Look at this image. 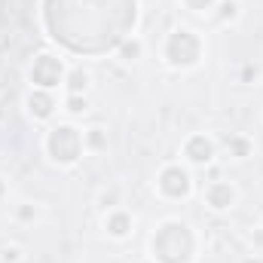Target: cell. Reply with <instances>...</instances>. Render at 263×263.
I'll return each mask as SVG.
<instances>
[{
    "label": "cell",
    "mask_w": 263,
    "mask_h": 263,
    "mask_svg": "<svg viewBox=\"0 0 263 263\" xmlns=\"http://www.w3.org/2000/svg\"><path fill=\"white\" fill-rule=\"evenodd\" d=\"M86 83H89V77H86L83 70H77V73L70 77V89H73V92H80V89H86Z\"/></svg>",
    "instance_id": "10"
},
{
    "label": "cell",
    "mask_w": 263,
    "mask_h": 263,
    "mask_svg": "<svg viewBox=\"0 0 263 263\" xmlns=\"http://www.w3.org/2000/svg\"><path fill=\"white\" fill-rule=\"evenodd\" d=\"M214 0H187V6H193V9H205V6H211Z\"/></svg>",
    "instance_id": "11"
},
{
    "label": "cell",
    "mask_w": 263,
    "mask_h": 263,
    "mask_svg": "<svg viewBox=\"0 0 263 263\" xmlns=\"http://www.w3.org/2000/svg\"><path fill=\"white\" fill-rule=\"evenodd\" d=\"M190 233L184 223H165L159 236H153V254L162 263H184L190 257Z\"/></svg>",
    "instance_id": "1"
},
{
    "label": "cell",
    "mask_w": 263,
    "mask_h": 263,
    "mask_svg": "<svg viewBox=\"0 0 263 263\" xmlns=\"http://www.w3.org/2000/svg\"><path fill=\"white\" fill-rule=\"evenodd\" d=\"M205 196H208V202H211L214 208H230V205H233V199H236V193H233V187H230V184H211Z\"/></svg>",
    "instance_id": "6"
},
{
    "label": "cell",
    "mask_w": 263,
    "mask_h": 263,
    "mask_svg": "<svg viewBox=\"0 0 263 263\" xmlns=\"http://www.w3.org/2000/svg\"><path fill=\"white\" fill-rule=\"evenodd\" d=\"M107 230H110L114 236H126V233H129V217H126V214H114V217L107 220Z\"/></svg>",
    "instance_id": "9"
},
{
    "label": "cell",
    "mask_w": 263,
    "mask_h": 263,
    "mask_svg": "<svg viewBox=\"0 0 263 263\" xmlns=\"http://www.w3.org/2000/svg\"><path fill=\"white\" fill-rule=\"evenodd\" d=\"M187 156H190L193 162H208V159H211V141L202 138V135L190 138V141H187Z\"/></svg>",
    "instance_id": "7"
},
{
    "label": "cell",
    "mask_w": 263,
    "mask_h": 263,
    "mask_svg": "<svg viewBox=\"0 0 263 263\" xmlns=\"http://www.w3.org/2000/svg\"><path fill=\"white\" fill-rule=\"evenodd\" d=\"M31 110L37 114V117H49L52 114V98H46V95H31Z\"/></svg>",
    "instance_id": "8"
},
{
    "label": "cell",
    "mask_w": 263,
    "mask_h": 263,
    "mask_svg": "<svg viewBox=\"0 0 263 263\" xmlns=\"http://www.w3.org/2000/svg\"><path fill=\"white\" fill-rule=\"evenodd\" d=\"M49 150L55 153V159H62V162H73L77 159V153H80V138H77V132L62 126V129L52 132V138H49Z\"/></svg>",
    "instance_id": "3"
},
{
    "label": "cell",
    "mask_w": 263,
    "mask_h": 263,
    "mask_svg": "<svg viewBox=\"0 0 263 263\" xmlns=\"http://www.w3.org/2000/svg\"><path fill=\"white\" fill-rule=\"evenodd\" d=\"M159 187H162V193H168V196H187V190H190V178H187V172H181V168H165L162 172V178H159Z\"/></svg>",
    "instance_id": "5"
},
{
    "label": "cell",
    "mask_w": 263,
    "mask_h": 263,
    "mask_svg": "<svg viewBox=\"0 0 263 263\" xmlns=\"http://www.w3.org/2000/svg\"><path fill=\"white\" fill-rule=\"evenodd\" d=\"M165 55H168L172 65H196L199 40L190 31H178V34H172V40H168V46H165Z\"/></svg>",
    "instance_id": "2"
},
{
    "label": "cell",
    "mask_w": 263,
    "mask_h": 263,
    "mask_svg": "<svg viewBox=\"0 0 263 263\" xmlns=\"http://www.w3.org/2000/svg\"><path fill=\"white\" fill-rule=\"evenodd\" d=\"M83 107H86V101H80V98H70V110H73V114H80Z\"/></svg>",
    "instance_id": "12"
},
{
    "label": "cell",
    "mask_w": 263,
    "mask_h": 263,
    "mask_svg": "<svg viewBox=\"0 0 263 263\" xmlns=\"http://www.w3.org/2000/svg\"><path fill=\"white\" fill-rule=\"evenodd\" d=\"M31 77H34V83H40V86H55L59 83V77H62V62L59 59H52V55H40L34 67H31Z\"/></svg>",
    "instance_id": "4"
}]
</instances>
